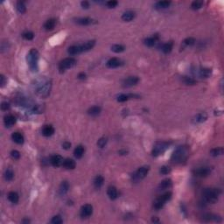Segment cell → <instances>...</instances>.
<instances>
[{
    "label": "cell",
    "instance_id": "obj_43",
    "mask_svg": "<svg viewBox=\"0 0 224 224\" xmlns=\"http://www.w3.org/2000/svg\"><path fill=\"white\" fill-rule=\"evenodd\" d=\"M23 37H24V39H27V40H31V39H33L34 34H33V32H26L23 33Z\"/></svg>",
    "mask_w": 224,
    "mask_h": 224
},
{
    "label": "cell",
    "instance_id": "obj_38",
    "mask_svg": "<svg viewBox=\"0 0 224 224\" xmlns=\"http://www.w3.org/2000/svg\"><path fill=\"white\" fill-rule=\"evenodd\" d=\"M17 10L19 11V12L20 13H25L26 11V6L23 2H18L17 3Z\"/></svg>",
    "mask_w": 224,
    "mask_h": 224
},
{
    "label": "cell",
    "instance_id": "obj_21",
    "mask_svg": "<svg viewBox=\"0 0 224 224\" xmlns=\"http://www.w3.org/2000/svg\"><path fill=\"white\" fill-rule=\"evenodd\" d=\"M134 17H135V13H134L133 12H131V11H128V12H125L122 15V19L123 21L129 22V21H131L134 19Z\"/></svg>",
    "mask_w": 224,
    "mask_h": 224
},
{
    "label": "cell",
    "instance_id": "obj_42",
    "mask_svg": "<svg viewBox=\"0 0 224 224\" xmlns=\"http://www.w3.org/2000/svg\"><path fill=\"white\" fill-rule=\"evenodd\" d=\"M107 139L106 138H101L99 140H98V142H97V145L100 147V148H103L105 145H106V144H107Z\"/></svg>",
    "mask_w": 224,
    "mask_h": 224
},
{
    "label": "cell",
    "instance_id": "obj_35",
    "mask_svg": "<svg viewBox=\"0 0 224 224\" xmlns=\"http://www.w3.org/2000/svg\"><path fill=\"white\" fill-rule=\"evenodd\" d=\"M170 5H171V2H169V1H160V2H158L156 4V8L165 9V8L169 7Z\"/></svg>",
    "mask_w": 224,
    "mask_h": 224
},
{
    "label": "cell",
    "instance_id": "obj_4",
    "mask_svg": "<svg viewBox=\"0 0 224 224\" xmlns=\"http://www.w3.org/2000/svg\"><path fill=\"white\" fill-rule=\"evenodd\" d=\"M38 61H39V52L34 48L31 49L29 54H27V61H28L30 68L32 71H37Z\"/></svg>",
    "mask_w": 224,
    "mask_h": 224
},
{
    "label": "cell",
    "instance_id": "obj_37",
    "mask_svg": "<svg viewBox=\"0 0 224 224\" xmlns=\"http://www.w3.org/2000/svg\"><path fill=\"white\" fill-rule=\"evenodd\" d=\"M156 43V39L154 37H150L145 39V44L146 45L147 47H153Z\"/></svg>",
    "mask_w": 224,
    "mask_h": 224
},
{
    "label": "cell",
    "instance_id": "obj_47",
    "mask_svg": "<svg viewBox=\"0 0 224 224\" xmlns=\"http://www.w3.org/2000/svg\"><path fill=\"white\" fill-rule=\"evenodd\" d=\"M11 156H12V158L14 159H19L20 158V153H19V151L14 150V151H12V152H11Z\"/></svg>",
    "mask_w": 224,
    "mask_h": 224
},
{
    "label": "cell",
    "instance_id": "obj_44",
    "mask_svg": "<svg viewBox=\"0 0 224 224\" xmlns=\"http://www.w3.org/2000/svg\"><path fill=\"white\" fill-rule=\"evenodd\" d=\"M183 42H184V44L186 45V46H192V45L194 44L195 39H194V38H187V39H186Z\"/></svg>",
    "mask_w": 224,
    "mask_h": 224
},
{
    "label": "cell",
    "instance_id": "obj_48",
    "mask_svg": "<svg viewBox=\"0 0 224 224\" xmlns=\"http://www.w3.org/2000/svg\"><path fill=\"white\" fill-rule=\"evenodd\" d=\"M117 1H114V0H112V1H109V2H107V6L109 7V8H114V7H116V6H117Z\"/></svg>",
    "mask_w": 224,
    "mask_h": 224
},
{
    "label": "cell",
    "instance_id": "obj_1",
    "mask_svg": "<svg viewBox=\"0 0 224 224\" xmlns=\"http://www.w3.org/2000/svg\"><path fill=\"white\" fill-rule=\"evenodd\" d=\"M188 154H189L188 147L186 146V145H182V146L178 147L174 151V152L172 155V159H171L175 164H180V163L184 162L187 159Z\"/></svg>",
    "mask_w": 224,
    "mask_h": 224
},
{
    "label": "cell",
    "instance_id": "obj_11",
    "mask_svg": "<svg viewBox=\"0 0 224 224\" xmlns=\"http://www.w3.org/2000/svg\"><path fill=\"white\" fill-rule=\"evenodd\" d=\"M210 172H211V169L208 167H201L194 171V174L197 177H206L209 175Z\"/></svg>",
    "mask_w": 224,
    "mask_h": 224
},
{
    "label": "cell",
    "instance_id": "obj_18",
    "mask_svg": "<svg viewBox=\"0 0 224 224\" xmlns=\"http://www.w3.org/2000/svg\"><path fill=\"white\" fill-rule=\"evenodd\" d=\"M107 194H108V196L111 199V200H116L118 196V193H117V190L115 187H110L108 188V191H107Z\"/></svg>",
    "mask_w": 224,
    "mask_h": 224
},
{
    "label": "cell",
    "instance_id": "obj_19",
    "mask_svg": "<svg viewBox=\"0 0 224 224\" xmlns=\"http://www.w3.org/2000/svg\"><path fill=\"white\" fill-rule=\"evenodd\" d=\"M96 44V41L95 40H89V41H87L86 43H84L83 45H81V48H82V52H86V51H88L94 48Z\"/></svg>",
    "mask_w": 224,
    "mask_h": 224
},
{
    "label": "cell",
    "instance_id": "obj_45",
    "mask_svg": "<svg viewBox=\"0 0 224 224\" xmlns=\"http://www.w3.org/2000/svg\"><path fill=\"white\" fill-rule=\"evenodd\" d=\"M129 98H130V96H129V95H120V96L117 97V101L120 102V103H123V102L127 101Z\"/></svg>",
    "mask_w": 224,
    "mask_h": 224
},
{
    "label": "cell",
    "instance_id": "obj_15",
    "mask_svg": "<svg viewBox=\"0 0 224 224\" xmlns=\"http://www.w3.org/2000/svg\"><path fill=\"white\" fill-rule=\"evenodd\" d=\"M121 65H122V61L117 58H112V59L109 60L107 62V67L110 68H115Z\"/></svg>",
    "mask_w": 224,
    "mask_h": 224
},
{
    "label": "cell",
    "instance_id": "obj_5",
    "mask_svg": "<svg viewBox=\"0 0 224 224\" xmlns=\"http://www.w3.org/2000/svg\"><path fill=\"white\" fill-rule=\"evenodd\" d=\"M171 198H172V193H171V192H167V193L164 194L163 195H161L159 198H158V199L155 201L154 205H153V206H154V208L157 209V210L161 209V208L164 207L165 203L167 201H169Z\"/></svg>",
    "mask_w": 224,
    "mask_h": 224
},
{
    "label": "cell",
    "instance_id": "obj_3",
    "mask_svg": "<svg viewBox=\"0 0 224 224\" xmlns=\"http://www.w3.org/2000/svg\"><path fill=\"white\" fill-rule=\"evenodd\" d=\"M221 191L216 188H206L203 191V199L207 203H215L218 201V197Z\"/></svg>",
    "mask_w": 224,
    "mask_h": 224
},
{
    "label": "cell",
    "instance_id": "obj_22",
    "mask_svg": "<svg viewBox=\"0 0 224 224\" xmlns=\"http://www.w3.org/2000/svg\"><path fill=\"white\" fill-rule=\"evenodd\" d=\"M82 52L81 46H72L68 48V54L71 55H75Z\"/></svg>",
    "mask_w": 224,
    "mask_h": 224
},
{
    "label": "cell",
    "instance_id": "obj_10",
    "mask_svg": "<svg viewBox=\"0 0 224 224\" xmlns=\"http://www.w3.org/2000/svg\"><path fill=\"white\" fill-rule=\"evenodd\" d=\"M139 81V77H137V76H130V77H128L127 79H125L123 81V86L124 88H130V87H132L134 85H136Z\"/></svg>",
    "mask_w": 224,
    "mask_h": 224
},
{
    "label": "cell",
    "instance_id": "obj_32",
    "mask_svg": "<svg viewBox=\"0 0 224 224\" xmlns=\"http://www.w3.org/2000/svg\"><path fill=\"white\" fill-rule=\"evenodd\" d=\"M14 178V172L11 168H7L5 172V179L7 181H11Z\"/></svg>",
    "mask_w": 224,
    "mask_h": 224
},
{
    "label": "cell",
    "instance_id": "obj_49",
    "mask_svg": "<svg viewBox=\"0 0 224 224\" xmlns=\"http://www.w3.org/2000/svg\"><path fill=\"white\" fill-rule=\"evenodd\" d=\"M1 109H2L3 110H7L10 109V104H9L8 103H6V102H4V103H2V104H1Z\"/></svg>",
    "mask_w": 224,
    "mask_h": 224
},
{
    "label": "cell",
    "instance_id": "obj_20",
    "mask_svg": "<svg viewBox=\"0 0 224 224\" xmlns=\"http://www.w3.org/2000/svg\"><path fill=\"white\" fill-rule=\"evenodd\" d=\"M172 181L170 180V179H166V180H164L159 186V188L160 190H165V189H168L172 187Z\"/></svg>",
    "mask_w": 224,
    "mask_h": 224
},
{
    "label": "cell",
    "instance_id": "obj_33",
    "mask_svg": "<svg viewBox=\"0 0 224 224\" xmlns=\"http://www.w3.org/2000/svg\"><path fill=\"white\" fill-rule=\"evenodd\" d=\"M172 46H173L172 42H167V43L164 44L163 46H162V51L165 54H169L172 51Z\"/></svg>",
    "mask_w": 224,
    "mask_h": 224
},
{
    "label": "cell",
    "instance_id": "obj_51",
    "mask_svg": "<svg viewBox=\"0 0 224 224\" xmlns=\"http://www.w3.org/2000/svg\"><path fill=\"white\" fill-rule=\"evenodd\" d=\"M71 147V144L69 142H64L62 144V148H64L65 150H68Z\"/></svg>",
    "mask_w": 224,
    "mask_h": 224
},
{
    "label": "cell",
    "instance_id": "obj_31",
    "mask_svg": "<svg viewBox=\"0 0 224 224\" xmlns=\"http://www.w3.org/2000/svg\"><path fill=\"white\" fill-rule=\"evenodd\" d=\"M68 189H69V184H68L67 181H63V182L61 183V187H60L59 192H60V194H61V195H64V194H66L68 193Z\"/></svg>",
    "mask_w": 224,
    "mask_h": 224
},
{
    "label": "cell",
    "instance_id": "obj_12",
    "mask_svg": "<svg viewBox=\"0 0 224 224\" xmlns=\"http://www.w3.org/2000/svg\"><path fill=\"white\" fill-rule=\"evenodd\" d=\"M50 162H51L52 165H54L55 167H59V166L63 165L64 159L61 155H54V156L51 157Z\"/></svg>",
    "mask_w": 224,
    "mask_h": 224
},
{
    "label": "cell",
    "instance_id": "obj_25",
    "mask_svg": "<svg viewBox=\"0 0 224 224\" xmlns=\"http://www.w3.org/2000/svg\"><path fill=\"white\" fill-rule=\"evenodd\" d=\"M211 73H212V71H211L210 68H201L199 70V75L201 78H207V77H209L211 75Z\"/></svg>",
    "mask_w": 224,
    "mask_h": 224
},
{
    "label": "cell",
    "instance_id": "obj_2",
    "mask_svg": "<svg viewBox=\"0 0 224 224\" xmlns=\"http://www.w3.org/2000/svg\"><path fill=\"white\" fill-rule=\"evenodd\" d=\"M52 87V82L50 80H45L38 85L36 89V94L40 98H46L49 96Z\"/></svg>",
    "mask_w": 224,
    "mask_h": 224
},
{
    "label": "cell",
    "instance_id": "obj_9",
    "mask_svg": "<svg viewBox=\"0 0 224 224\" xmlns=\"http://www.w3.org/2000/svg\"><path fill=\"white\" fill-rule=\"evenodd\" d=\"M92 213H93V207L89 204H86L81 207L80 214L82 218H88L92 214Z\"/></svg>",
    "mask_w": 224,
    "mask_h": 224
},
{
    "label": "cell",
    "instance_id": "obj_14",
    "mask_svg": "<svg viewBox=\"0 0 224 224\" xmlns=\"http://www.w3.org/2000/svg\"><path fill=\"white\" fill-rule=\"evenodd\" d=\"M207 119V113H206V112H201V113L197 114V115L194 117L193 122L195 123H200L205 122Z\"/></svg>",
    "mask_w": 224,
    "mask_h": 224
},
{
    "label": "cell",
    "instance_id": "obj_26",
    "mask_svg": "<svg viewBox=\"0 0 224 224\" xmlns=\"http://www.w3.org/2000/svg\"><path fill=\"white\" fill-rule=\"evenodd\" d=\"M74 157L76 159H81L83 156V154H84V147L82 145H78L74 149Z\"/></svg>",
    "mask_w": 224,
    "mask_h": 224
},
{
    "label": "cell",
    "instance_id": "obj_28",
    "mask_svg": "<svg viewBox=\"0 0 224 224\" xmlns=\"http://www.w3.org/2000/svg\"><path fill=\"white\" fill-rule=\"evenodd\" d=\"M76 23L81 26H88L93 23V20L89 18H81V19H76Z\"/></svg>",
    "mask_w": 224,
    "mask_h": 224
},
{
    "label": "cell",
    "instance_id": "obj_13",
    "mask_svg": "<svg viewBox=\"0 0 224 224\" xmlns=\"http://www.w3.org/2000/svg\"><path fill=\"white\" fill-rule=\"evenodd\" d=\"M54 133V129L52 125H45L42 129V134L45 137H50Z\"/></svg>",
    "mask_w": 224,
    "mask_h": 224
},
{
    "label": "cell",
    "instance_id": "obj_24",
    "mask_svg": "<svg viewBox=\"0 0 224 224\" xmlns=\"http://www.w3.org/2000/svg\"><path fill=\"white\" fill-rule=\"evenodd\" d=\"M101 112V107L99 106H93L91 108H89V110H88V115H90L92 116H98Z\"/></svg>",
    "mask_w": 224,
    "mask_h": 224
},
{
    "label": "cell",
    "instance_id": "obj_27",
    "mask_svg": "<svg viewBox=\"0 0 224 224\" xmlns=\"http://www.w3.org/2000/svg\"><path fill=\"white\" fill-rule=\"evenodd\" d=\"M103 182H104V179L103 176L101 175H98L96 177L95 181H94V186L96 188H100L103 185Z\"/></svg>",
    "mask_w": 224,
    "mask_h": 224
},
{
    "label": "cell",
    "instance_id": "obj_54",
    "mask_svg": "<svg viewBox=\"0 0 224 224\" xmlns=\"http://www.w3.org/2000/svg\"><path fill=\"white\" fill-rule=\"evenodd\" d=\"M127 152H128L127 151H119V153H120V154H123H123H126Z\"/></svg>",
    "mask_w": 224,
    "mask_h": 224
},
{
    "label": "cell",
    "instance_id": "obj_7",
    "mask_svg": "<svg viewBox=\"0 0 224 224\" xmlns=\"http://www.w3.org/2000/svg\"><path fill=\"white\" fill-rule=\"evenodd\" d=\"M75 64H76V60L75 59H74L72 57L66 58L62 61H61V63L59 65V69L62 72V71H65L68 68H73Z\"/></svg>",
    "mask_w": 224,
    "mask_h": 224
},
{
    "label": "cell",
    "instance_id": "obj_36",
    "mask_svg": "<svg viewBox=\"0 0 224 224\" xmlns=\"http://www.w3.org/2000/svg\"><path fill=\"white\" fill-rule=\"evenodd\" d=\"M124 49L125 48L123 45H114V46L111 47V50L115 53H122L124 51Z\"/></svg>",
    "mask_w": 224,
    "mask_h": 224
},
{
    "label": "cell",
    "instance_id": "obj_30",
    "mask_svg": "<svg viewBox=\"0 0 224 224\" xmlns=\"http://www.w3.org/2000/svg\"><path fill=\"white\" fill-rule=\"evenodd\" d=\"M19 194H18L16 192H10V193L8 194V200H9L11 202L16 204V203L19 202Z\"/></svg>",
    "mask_w": 224,
    "mask_h": 224
},
{
    "label": "cell",
    "instance_id": "obj_23",
    "mask_svg": "<svg viewBox=\"0 0 224 224\" xmlns=\"http://www.w3.org/2000/svg\"><path fill=\"white\" fill-rule=\"evenodd\" d=\"M63 165L65 168L67 169H69V170H72V169H74L75 168V162L71 159H67L64 160L63 162Z\"/></svg>",
    "mask_w": 224,
    "mask_h": 224
},
{
    "label": "cell",
    "instance_id": "obj_17",
    "mask_svg": "<svg viewBox=\"0 0 224 224\" xmlns=\"http://www.w3.org/2000/svg\"><path fill=\"white\" fill-rule=\"evenodd\" d=\"M12 140L19 145H21L24 143V136L19 132H14L12 134Z\"/></svg>",
    "mask_w": 224,
    "mask_h": 224
},
{
    "label": "cell",
    "instance_id": "obj_50",
    "mask_svg": "<svg viewBox=\"0 0 224 224\" xmlns=\"http://www.w3.org/2000/svg\"><path fill=\"white\" fill-rule=\"evenodd\" d=\"M6 81V77H5L4 75L0 76V84H1V87H4V86H5Z\"/></svg>",
    "mask_w": 224,
    "mask_h": 224
},
{
    "label": "cell",
    "instance_id": "obj_16",
    "mask_svg": "<svg viewBox=\"0 0 224 224\" xmlns=\"http://www.w3.org/2000/svg\"><path fill=\"white\" fill-rule=\"evenodd\" d=\"M4 122H5V124H6V127H12V125L15 124V123H16V118H15V116H12V115H8V116H6L5 117Z\"/></svg>",
    "mask_w": 224,
    "mask_h": 224
},
{
    "label": "cell",
    "instance_id": "obj_29",
    "mask_svg": "<svg viewBox=\"0 0 224 224\" xmlns=\"http://www.w3.org/2000/svg\"><path fill=\"white\" fill-rule=\"evenodd\" d=\"M55 25H56V20L54 19H48L46 23H45L44 27L46 30H53L54 28Z\"/></svg>",
    "mask_w": 224,
    "mask_h": 224
},
{
    "label": "cell",
    "instance_id": "obj_8",
    "mask_svg": "<svg viewBox=\"0 0 224 224\" xmlns=\"http://www.w3.org/2000/svg\"><path fill=\"white\" fill-rule=\"evenodd\" d=\"M149 170H150V167H149V166H142V167H140V168L136 172V173L134 174V176H133L134 181H139V180H142V179H144V178L147 175Z\"/></svg>",
    "mask_w": 224,
    "mask_h": 224
},
{
    "label": "cell",
    "instance_id": "obj_52",
    "mask_svg": "<svg viewBox=\"0 0 224 224\" xmlns=\"http://www.w3.org/2000/svg\"><path fill=\"white\" fill-rule=\"evenodd\" d=\"M81 6H82V8L88 9V8L89 7V3L87 2V1H82V2H81Z\"/></svg>",
    "mask_w": 224,
    "mask_h": 224
},
{
    "label": "cell",
    "instance_id": "obj_46",
    "mask_svg": "<svg viewBox=\"0 0 224 224\" xmlns=\"http://www.w3.org/2000/svg\"><path fill=\"white\" fill-rule=\"evenodd\" d=\"M171 172V168L169 167V166H166V165H164V166H162L161 167V169H160V172L162 173V174H168L169 172Z\"/></svg>",
    "mask_w": 224,
    "mask_h": 224
},
{
    "label": "cell",
    "instance_id": "obj_53",
    "mask_svg": "<svg viewBox=\"0 0 224 224\" xmlns=\"http://www.w3.org/2000/svg\"><path fill=\"white\" fill-rule=\"evenodd\" d=\"M78 78H79L80 80H84V79H86V74H84V73H80V74H78Z\"/></svg>",
    "mask_w": 224,
    "mask_h": 224
},
{
    "label": "cell",
    "instance_id": "obj_41",
    "mask_svg": "<svg viewBox=\"0 0 224 224\" xmlns=\"http://www.w3.org/2000/svg\"><path fill=\"white\" fill-rule=\"evenodd\" d=\"M51 222H52L53 224H61V223L63 222V220L61 219V217L60 215H56V216L53 217Z\"/></svg>",
    "mask_w": 224,
    "mask_h": 224
},
{
    "label": "cell",
    "instance_id": "obj_34",
    "mask_svg": "<svg viewBox=\"0 0 224 224\" xmlns=\"http://www.w3.org/2000/svg\"><path fill=\"white\" fill-rule=\"evenodd\" d=\"M223 148L222 147H218V148H214L213 150H211L210 152V154L213 156V157H217V156H220V155H222L223 154Z\"/></svg>",
    "mask_w": 224,
    "mask_h": 224
},
{
    "label": "cell",
    "instance_id": "obj_6",
    "mask_svg": "<svg viewBox=\"0 0 224 224\" xmlns=\"http://www.w3.org/2000/svg\"><path fill=\"white\" fill-rule=\"evenodd\" d=\"M169 143L167 142H158L155 144L153 150H152V154L153 156H159L165 152V150L169 147Z\"/></svg>",
    "mask_w": 224,
    "mask_h": 224
},
{
    "label": "cell",
    "instance_id": "obj_39",
    "mask_svg": "<svg viewBox=\"0 0 224 224\" xmlns=\"http://www.w3.org/2000/svg\"><path fill=\"white\" fill-rule=\"evenodd\" d=\"M183 81L187 85H193L196 82V81L194 78L188 77V76H183Z\"/></svg>",
    "mask_w": 224,
    "mask_h": 224
},
{
    "label": "cell",
    "instance_id": "obj_40",
    "mask_svg": "<svg viewBox=\"0 0 224 224\" xmlns=\"http://www.w3.org/2000/svg\"><path fill=\"white\" fill-rule=\"evenodd\" d=\"M202 5H203L202 1H194V2L192 3L191 7H192L193 10H198V9L202 7Z\"/></svg>",
    "mask_w": 224,
    "mask_h": 224
}]
</instances>
